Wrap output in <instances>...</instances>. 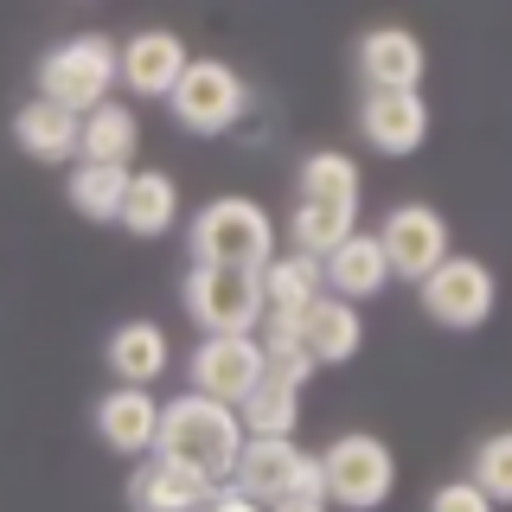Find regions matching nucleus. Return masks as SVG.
I'll use <instances>...</instances> for the list:
<instances>
[{
  "label": "nucleus",
  "mask_w": 512,
  "mask_h": 512,
  "mask_svg": "<svg viewBox=\"0 0 512 512\" xmlns=\"http://www.w3.org/2000/svg\"><path fill=\"white\" fill-rule=\"evenodd\" d=\"M205 500H212V480L199 468L160 455V448L135 455V474H128V506L135 512H199Z\"/></svg>",
  "instance_id": "obj_13"
},
{
  "label": "nucleus",
  "mask_w": 512,
  "mask_h": 512,
  "mask_svg": "<svg viewBox=\"0 0 512 512\" xmlns=\"http://www.w3.org/2000/svg\"><path fill=\"white\" fill-rule=\"evenodd\" d=\"M256 288H263V314H301L320 288H327L320 282V256H308V250L276 256L269 250L263 263H256Z\"/></svg>",
  "instance_id": "obj_22"
},
{
  "label": "nucleus",
  "mask_w": 512,
  "mask_h": 512,
  "mask_svg": "<svg viewBox=\"0 0 512 512\" xmlns=\"http://www.w3.org/2000/svg\"><path fill=\"white\" fill-rule=\"evenodd\" d=\"M167 103V116L186 128V135H231L237 122L256 109V96L244 84V71L224 58H186L180 77H173V90L160 96Z\"/></svg>",
  "instance_id": "obj_3"
},
{
  "label": "nucleus",
  "mask_w": 512,
  "mask_h": 512,
  "mask_svg": "<svg viewBox=\"0 0 512 512\" xmlns=\"http://www.w3.org/2000/svg\"><path fill=\"white\" fill-rule=\"evenodd\" d=\"M359 224V205H320V199H301L288 212V244L308 250V256H327L340 237Z\"/></svg>",
  "instance_id": "obj_26"
},
{
  "label": "nucleus",
  "mask_w": 512,
  "mask_h": 512,
  "mask_svg": "<svg viewBox=\"0 0 512 512\" xmlns=\"http://www.w3.org/2000/svg\"><path fill=\"white\" fill-rule=\"evenodd\" d=\"M378 250H384V263H391V282L397 276H404V282H423L455 244H448V218L436 212V205L410 199V205H391V212H384Z\"/></svg>",
  "instance_id": "obj_9"
},
{
  "label": "nucleus",
  "mask_w": 512,
  "mask_h": 512,
  "mask_svg": "<svg viewBox=\"0 0 512 512\" xmlns=\"http://www.w3.org/2000/svg\"><path fill=\"white\" fill-rule=\"evenodd\" d=\"M416 295H423V314L436 320V327H448V333L487 327L493 308H500V282H493V269L480 263V256H455V250L416 282Z\"/></svg>",
  "instance_id": "obj_8"
},
{
  "label": "nucleus",
  "mask_w": 512,
  "mask_h": 512,
  "mask_svg": "<svg viewBox=\"0 0 512 512\" xmlns=\"http://www.w3.org/2000/svg\"><path fill=\"white\" fill-rule=\"evenodd\" d=\"M320 282L346 301H372L378 288H391V263H384V250H378V231H359V224H352L340 244L320 256Z\"/></svg>",
  "instance_id": "obj_16"
},
{
  "label": "nucleus",
  "mask_w": 512,
  "mask_h": 512,
  "mask_svg": "<svg viewBox=\"0 0 512 512\" xmlns=\"http://www.w3.org/2000/svg\"><path fill=\"white\" fill-rule=\"evenodd\" d=\"M429 52L410 26H372L359 32V84L365 90H423Z\"/></svg>",
  "instance_id": "obj_14"
},
{
  "label": "nucleus",
  "mask_w": 512,
  "mask_h": 512,
  "mask_svg": "<svg viewBox=\"0 0 512 512\" xmlns=\"http://www.w3.org/2000/svg\"><path fill=\"white\" fill-rule=\"evenodd\" d=\"M154 423H160L154 384H122L116 378V391H103V404H96V436L122 461H135V455L154 448Z\"/></svg>",
  "instance_id": "obj_15"
},
{
  "label": "nucleus",
  "mask_w": 512,
  "mask_h": 512,
  "mask_svg": "<svg viewBox=\"0 0 512 512\" xmlns=\"http://www.w3.org/2000/svg\"><path fill=\"white\" fill-rule=\"evenodd\" d=\"M301 340H308L314 365H346V359H359V346H365L359 301H346V295H333V288H320L308 308H301Z\"/></svg>",
  "instance_id": "obj_17"
},
{
  "label": "nucleus",
  "mask_w": 512,
  "mask_h": 512,
  "mask_svg": "<svg viewBox=\"0 0 512 512\" xmlns=\"http://www.w3.org/2000/svg\"><path fill=\"white\" fill-rule=\"evenodd\" d=\"M13 141L39 167H64V160H77V109L52 103V96H32V103H20V116H13Z\"/></svg>",
  "instance_id": "obj_20"
},
{
  "label": "nucleus",
  "mask_w": 512,
  "mask_h": 512,
  "mask_svg": "<svg viewBox=\"0 0 512 512\" xmlns=\"http://www.w3.org/2000/svg\"><path fill=\"white\" fill-rule=\"evenodd\" d=\"M295 186H301V199H320V205H359V160L340 154V148H314L308 160H301V173H295Z\"/></svg>",
  "instance_id": "obj_25"
},
{
  "label": "nucleus",
  "mask_w": 512,
  "mask_h": 512,
  "mask_svg": "<svg viewBox=\"0 0 512 512\" xmlns=\"http://www.w3.org/2000/svg\"><path fill=\"white\" fill-rule=\"evenodd\" d=\"M116 224L128 237H167L173 224H180V180H173L167 167H128Z\"/></svg>",
  "instance_id": "obj_18"
},
{
  "label": "nucleus",
  "mask_w": 512,
  "mask_h": 512,
  "mask_svg": "<svg viewBox=\"0 0 512 512\" xmlns=\"http://www.w3.org/2000/svg\"><path fill=\"white\" fill-rule=\"evenodd\" d=\"M103 365L122 384H160L167 365H173L167 327H160V320H122V327L109 333V346H103Z\"/></svg>",
  "instance_id": "obj_19"
},
{
  "label": "nucleus",
  "mask_w": 512,
  "mask_h": 512,
  "mask_svg": "<svg viewBox=\"0 0 512 512\" xmlns=\"http://www.w3.org/2000/svg\"><path fill=\"white\" fill-rule=\"evenodd\" d=\"M186 378H192V391H212L224 404H237L263 378V340H256V327L250 333H199V346L186 359Z\"/></svg>",
  "instance_id": "obj_10"
},
{
  "label": "nucleus",
  "mask_w": 512,
  "mask_h": 512,
  "mask_svg": "<svg viewBox=\"0 0 512 512\" xmlns=\"http://www.w3.org/2000/svg\"><path fill=\"white\" fill-rule=\"evenodd\" d=\"M237 416H244V436H295L301 423V384L282 372H263L237 397Z\"/></svg>",
  "instance_id": "obj_23"
},
{
  "label": "nucleus",
  "mask_w": 512,
  "mask_h": 512,
  "mask_svg": "<svg viewBox=\"0 0 512 512\" xmlns=\"http://www.w3.org/2000/svg\"><path fill=\"white\" fill-rule=\"evenodd\" d=\"M180 301L199 333H250L256 314H263L256 269H244V263H192L180 282Z\"/></svg>",
  "instance_id": "obj_7"
},
{
  "label": "nucleus",
  "mask_w": 512,
  "mask_h": 512,
  "mask_svg": "<svg viewBox=\"0 0 512 512\" xmlns=\"http://www.w3.org/2000/svg\"><path fill=\"white\" fill-rule=\"evenodd\" d=\"M359 141L372 154L404 160L429 141V103L423 90H365L359 96Z\"/></svg>",
  "instance_id": "obj_11"
},
{
  "label": "nucleus",
  "mask_w": 512,
  "mask_h": 512,
  "mask_svg": "<svg viewBox=\"0 0 512 512\" xmlns=\"http://www.w3.org/2000/svg\"><path fill=\"white\" fill-rule=\"evenodd\" d=\"M186 39L173 26H141L135 39H122L116 45V84L128 96H148V103H160V96L173 90V77H180V64H186Z\"/></svg>",
  "instance_id": "obj_12"
},
{
  "label": "nucleus",
  "mask_w": 512,
  "mask_h": 512,
  "mask_svg": "<svg viewBox=\"0 0 512 512\" xmlns=\"http://www.w3.org/2000/svg\"><path fill=\"white\" fill-rule=\"evenodd\" d=\"M224 480H237V493L250 506H276V512H320L327 506L320 455H308L295 436H244Z\"/></svg>",
  "instance_id": "obj_2"
},
{
  "label": "nucleus",
  "mask_w": 512,
  "mask_h": 512,
  "mask_svg": "<svg viewBox=\"0 0 512 512\" xmlns=\"http://www.w3.org/2000/svg\"><path fill=\"white\" fill-rule=\"evenodd\" d=\"M154 448L173 455V461H186V468H199L205 480H224L231 461H237V448H244V416H237V404L186 384L173 404H160Z\"/></svg>",
  "instance_id": "obj_1"
},
{
  "label": "nucleus",
  "mask_w": 512,
  "mask_h": 512,
  "mask_svg": "<svg viewBox=\"0 0 512 512\" xmlns=\"http://www.w3.org/2000/svg\"><path fill=\"white\" fill-rule=\"evenodd\" d=\"M474 487L487 493L493 506L512 500V436H506V429H493V436L474 448Z\"/></svg>",
  "instance_id": "obj_27"
},
{
  "label": "nucleus",
  "mask_w": 512,
  "mask_h": 512,
  "mask_svg": "<svg viewBox=\"0 0 512 512\" xmlns=\"http://www.w3.org/2000/svg\"><path fill=\"white\" fill-rule=\"evenodd\" d=\"M493 500L474 487V480H442L436 493H429V512H487Z\"/></svg>",
  "instance_id": "obj_28"
},
{
  "label": "nucleus",
  "mask_w": 512,
  "mask_h": 512,
  "mask_svg": "<svg viewBox=\"0 0 512 512\" xmlns=\"http://www.w3.org/2000/svg\"><path fill=\"white\" fill-rule=\"evenodd\" d=\"M320 480H327V500L352 506V512H372L397 493V455L391 442L372 436V429H346L320 448Z\"/></svg>",
  "instance_id": "obj_5"
},
{
  "label": "nucleus",
  "mask_w": 512,
  "mask_h": 512,
  "mask_svg": "<svg viewBox=\"0 0 512 512\" xmlns=\"http://www.w3.org/2000/svg\"><path fill=\"white\" fill-rule=\"evenodd\" d=\"M141 154V116L116 96H103V103H90L84 116H77V160H116V167H135Z\"/></svg>",
  "instance_id": "obj_21"
},
{
  "label": "nucleus",
  "mask_w": 512,
  "mask_h": 512,
  "mask_svg": "<svg viewBox=\"0 0 512 512\" xmlns=\"http://www.w3.org/2000/svg\"><path fill=\"white\" fill-rule=\"evenodd\" d=\"M39 96L77 109V116L90 103H103V96H116V39L109 32H71V39H58L39 58Z\"/></svg>",
  "instance_id": "obj_6"
},
{
  "label": "nucleus",
  "mask_w": 512,
  "mask_h": 512,
  "mask_svg": "<svg viewBox=\"0 0 512 512\" xmlns=\"http://www.w3.org/2000/svg\"><path fill=\"white\" fill-rule=\"evenodd\" d=\"M269 250H276V218H269L256 199H237V192L199 205L192 224H186V256L192 263H244V269H256Z\"/></svg>",
  "instance_id": "obj_4"
},
{
  "label": "nucleus",
  "mask_w": 512,
  "mask_h": 512,
  "mask_svg": "<svg viewBox=\"0 0 512 512\" xmlns=\"http://www.w3.org/2000/svg\"><path fill=\"white\" fill-rule=\"evenodd\" d=\"M122 186H128V167H116V160H71L64 205H71V212L84 218V224H116Z\"/></svg>",
  "instance_id": "obj_24"
}]
</instances>
